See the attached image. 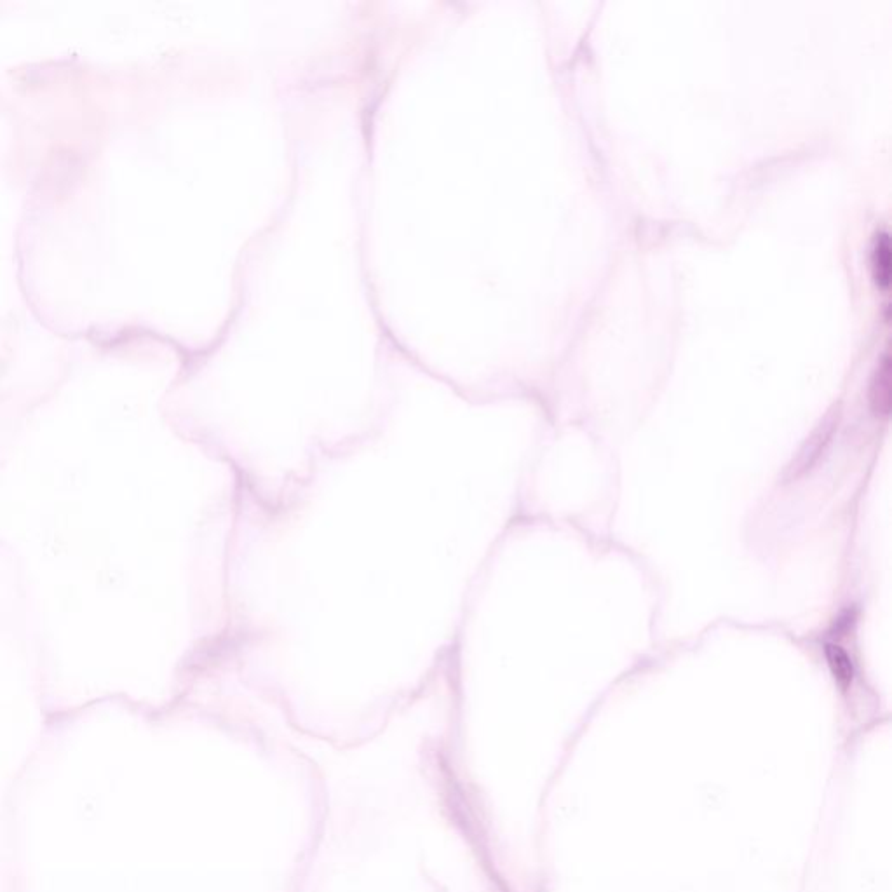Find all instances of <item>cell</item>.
<instances>
[{"instance_id":"6da1fadb","label":"cell","mask_w":892,"mask_h":892,"mask_svg":"<svg viewBox=\"0 0 892 892\" xmlns=\"http://www.w3.org/2000/svg\"><path fill=\"white\" fill-rule=\"evenodd\" d=\"M835 429V420L826 419L814 433L807 438L804 446L798 450L797 457L793 459L784 478L788 481L797 480L802 474L807 473L818 462L826 445L830 443Z\"/></svg>"},{"instance_id":"7a4b0ae2","label":"cell","mask_w":892,"mask_h":892,"mask_svg":"<svg viewBox=\"0 0 892 892\" xmlns=\"http://www.w3.org/2000/svg\"><path fill=\"white\" fill-rule=\"evenodd\" d=\"M891 396V358L886 352L880 359L879 368L873 375L870 386V406L880 419H886L891 413Z\"/></svg>"},{"instance_id":"3957f363","label":"cell","mask_w":892,"mask_h":892,"mask_svg":"<svg viewBox=\"0 0 892 892\" xmlns=\"http://www.w3.org/2000/svg\"><path fill=\"white\" fill-rule=\"evenodd\" d=\"M873 278L880 290H887L891 283V241L887 232H880L875 239L872 253Z\"/></svg>"},{"instance_id":"277c9868","label":"cell","mask_w":892,"mask_h":892,"mask_svg":"<svg viewBox=\"0 0 892 892\" xmlns=\"http://www.w3.org/2000/svg\"><path fill=\"white\" fill-rule=\"evenodd\" d=\"M825 656L832 675L840 687H849L854 678V664L847 652L837 643H826Z\"/></svg>"}]
</instances>
